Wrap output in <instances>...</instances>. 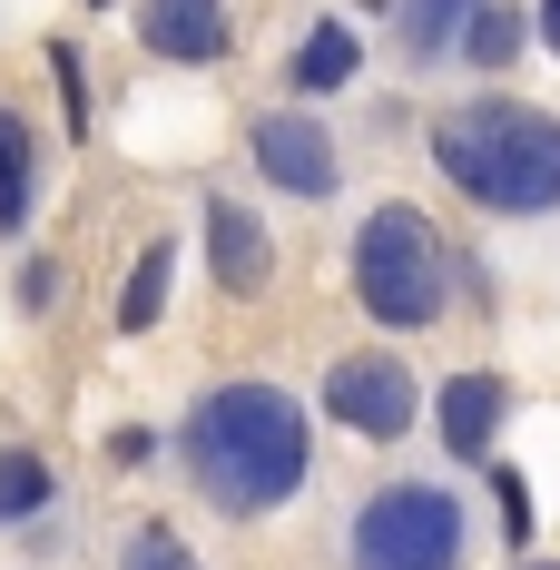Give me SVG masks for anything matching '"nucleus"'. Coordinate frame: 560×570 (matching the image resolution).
<instances>
[{
  "mask_svg": "<svg viewBox=\"0 0 560 570\" xmlns=\"http://www.w3.org/2000/svg\"><path fill=\"white\" fill-rule=\"evenodd\" d=\"M30 207H40V138L20 109H0V236L30 227Z\"/></svg>",
  "mask_w": 560,
  "mask_h": 570,
  "instance_id": "nucleus-10",
  "label": "nucleus"
},
{
  "mask_svg": "<svg viewBox=\"0 0 560 570\" xmlns=\"http://www.w3.org/2000/svg\"><path fill=\"white\" fill-rule=\"evenodd\" d=\"M168 276H177V246L158 236V246L128 266V295H118V325H128V335H148V325L168 315Z\"/></svg>",
  "mask_w": 560,
  "mask_h": 570,
  "instance_id": "nucleus-12",
  "label": "nucleus"
},
{
  "mask_svg": "<svg viewBox=\"0 0 560 570\" xmlns=\"http://www.w3.org/2000/svg\"><path fill=\"white\" fill-rule=\"evenodd\" d=\"M325 403H335V423H354V433L393 443V433L413 423V374H403L393 354H344L335 374H325Z\"/></svg>",
  "mask_w": 560,
  "mask_h": 570,
  "instance_id": "nucleus-5",
  "label": "nucleus"
},
{
  "mask_svg": "<svg viewBox=\"0 0 560 570\" xmlns=\"http://www.w3.org/2000/svg\"><path fill=\"white\" fill-rule=\"evenodd\" d=\"M207 266H217L226 295H266V276H276V246H266V227H256V207L207 197Z\"/></svg>",
  "mask_w": 560,
  "mask_h": 570,
  "instance_id": "nucleus-8",
  "label": "nucleus"
},
{
  "mask_svg": "<svg viewBox=\"0 0 560 570\" xmlns=\"http://www.w3.org/2000/svg\"><path fill=\"white\" fill-rule=\"evenodd\" d=\"M118 570H197V561H187V541H177V531H138V541L118 551Z\"/></svg>",
  "mask_w": 560,
  "mask_h": 570,
  "instance_id": "nucleus-17",
  "label": "nucleus"
},
{
  "mask_svg": "<svg viewBox=\"0 0 560 570\" xmlns=\"http://www.w3.org/2000/svg\"><path fill=\"white\" fill-rule=\"evenodd\" d=\"M50 492H59V472L30 453V443H10V453H0V531H10V521H30V512H50Z\"/></svg>",
  "mask_w": 560,
  "mask_h": 570,
  "instance_id": "nucleus-13",
  "label": "nucleus"
},
{
  "mask_svg": "<svg viewBox=\"0 0 560 570\" xmlns=\"http://www.w3.org/2000/svg\"><path fill=\"white\" fill-rule=\"evenodd\" d=\"M177 443H187V482L217 512H276L315 472V423L276 384H217V394H197Z\"/></svg>",
  "mask_w": 560,
  "mask_h": 570,
  "instance_id": "nucleus-1",
  "label": "nucleus"
},
{
  "mask_svg": "<svg viewBox=\"0 0 560 570\" xmlns=\"http://www.w3.org/2000/svg\"><path fill=\"white\" fill-rule=\"evenodd\" d=\"M354 295L374 325H433L452 305V246L413 207H374L354 227Z\"/></svg>",
  "mask_w": 560,
  "mask_h": 570,
  "instance_id": "nucleus-3",
  "label": "nucleus"
},
{
  "mask_svg": "<svg viewBox=\"0 0 560 570\" xmlns=\"http://www.w3.org/2000/svg\"><path fill=\"white\" fill-rule=\"evenodd\" d=\"M502 423H511V384L502 374H452L443 384V443H452V462H482L492 443H502Z\"/></svg>",
  "mask_w": 560,
  "mask_h": 570,
  "instance_id": "nucleus-9",
  "label": "nucleus"
},
{
  "mask_svg": "<svg viewBox=\"0 0 560 570\" xmlns=\"http://www.w3.org/2000/svg\"><path fill=\"white\" fill-rule=\"evenodd\" d=\"M521 570H551V561H521Z\"/></svg>",
  "mask_w": 560,
  "mask_h": 570,
  "instance_id": "nucleus-20",
  "label": "nucleus"
},
{
  "mask_svg": "<svg viewBox=\"0 0 560 570\" xmlns=\"http://www.w3.org/2000/svg\"><path fill=\"white\" fill-rule=\"evenodd\" d=\"M492 492H502V512H511V541H531V482L521 472H492Z\"/></svg>",
  "mask_w": 560,
  "mask_h": 570,
  "instance_id": "nucleus-18",
  "label": "nucleus"
},
{
  "mask_svg": "<svg viewBox=\"0 0 560 570\" xmlns=\"http://www.w3.org/2000/svg\"><path fill=\"white\" fill-rule=\"evenodd\" d=\"M521 40H531V20H521L511 0H482V10H472V30H462V59L502 69V59H521Z\"/></svg>",
  "mask_w": 560,
  "mask_h": 570,
  "instance_id": "nucleus-15",
  "label": "nucleus"
},
{
  "mask_svg": "<svg viewBox=\"0 0 560 570\" xmlns=\"http://www.w3.org/2000/svg\"><path fill=\"white\" fill-rule=\"evenodd\" d=\"M50 79H59V128L79 138V128H89V79H79V50H50Z\"/></svg>",
  "mask_w": 560,
  "mask_h": 570,
  "instance_id": "nucleus-16",
  "label": "nucleus"
},
{
  "mask_svg": "<svg viewBox=\"0 0 560 570\" xmlns=\"http://www.w3.org/2000/svg\"><path fill=\"white\" fill-rule=\"evenodd\" d=\"M541 40H551V50H560V0H541Z\"/></svg>",
  "mask_w": 560,
  "mask_h": 570,
  "instance_id": "nucleus-19",
  "label": "nucleus"
},
{
  "mask_svg": "<svg viewBox=\"0 0 560 570\" xmlns=\"http://www.w3.org/2000/svg\"><path fill=\"white\" fill-rule=\"evenodd\" d=\"M354 79V30L344 20H315L305 50H295V89H344Z\"/></svg>",
  "mask_w": 560,
  "mask_h": 570,
  "instance_id": "nucleus-14",
  "label": "nucleus"
},
{
  "mask_svg": "<svg viewBox=\"0 0 560 570\" xmlns=\"http://www.w3.org/2000/svg\"><path fill=\"white\" fill-rule=\"evenodd\" d=\"M354 570H462V502L433 482H393L354 512Z\"/></svg>",
  "mask_w": 560,
  "mask_h": 570,
  "instance_id": "nucleus-4",
  "label": "nucleus"
},
{
  "mask_svg": "<svg viewBox=\"0 0 560 570\" xmlns=\"http://www.w3.org/2000/svg\"><path fill=\"white\" fill-rule=\"evenodd\" d=\"M433 168L492 217H541V207H560V118L472 99V109L433 118Z\"/></svg>",
  "mask_w": 560,
  "mask_h": 570,
  "instance_id": "nucleus-2",
  "label": "nucleus"
},
{
  "mask_svg": "<svg viewBox=\"0 0 560 570\" xmlns=\"http://www.w3.org/2000/svg\"><path fill=\"white\" fill-rule=\"evenodd\" d=\"M246 138H256V168L276 177V187H295V197H335V177H344V168H335V138H325L315 118L266 109Z\"/></svg>",
  "mask_w": 560,
  "mask_h": 570,
  "instance_id": "nucleus-6",
  "label": "nucleus"
},
{
  "mask_svg": "<svg viewBox=\"0 0 560 570\" xmlns=\"http://www.w3.org/2000/svg\"><path fill=\"white\" fill-rule=\"evenodd\" d=\"M472 10H482V0H403V59H443V50H462Z\"/></svg>",
  "mask_w": 560,
  "mask_h": 570,
  "instance_id": "nucleus-11",
  "label": "nucleus"
},
{
  "mask_svg": "<svg viewBox=\"0 0 560 570\" xmlns=\"http://www.w3.org/2000/svg\"><path fill=\"white\" fill-rule=\"evenodd\" d=\"M138 40L168 69H207L226 59V0H138Z\"/></svg>",
  "mask_w": 560,
  "mask_h": 570,
  "instance_id": "nucleus-7",
  "label": "nucleus"
}]
</instances>
